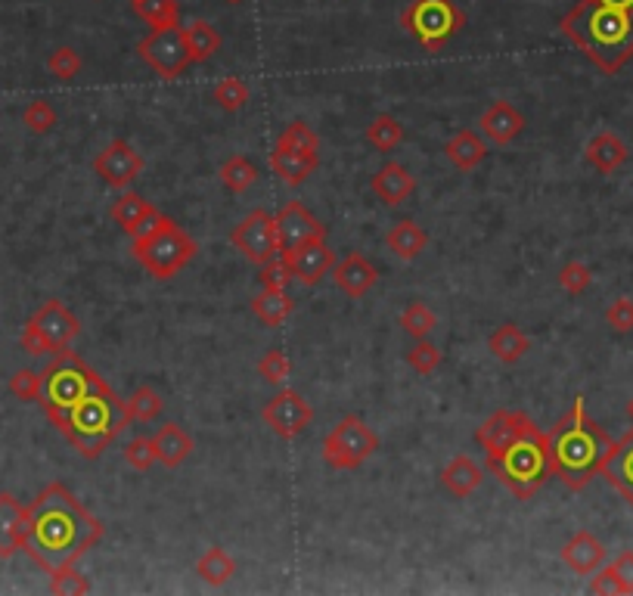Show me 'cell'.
<instances>
[{"label":"cell","instance_id":"obj_52","mask_svg":"<svg viewBox=\"0 0 633 596\" xmlns=\"http://www.w3.org/2000/svg\"><path fill=\"white\" fill-rule=\"evenodd\" d=\"M590 593H602V596H615V593H624V584L615 572V565L602 562L599 569L593 572V581H590Z\"/></svg>","mask_w":633,"mask_h":596},{"label":"cell","instance_id":"obj_11","mask_svg":"<svg viewBox=\"0 0 633 596\" xmlns=\"http://www.w3.org/2000/svg\"><path fill=\"white\" fill-rule=\"evenodd\" d=\"M137 53L143 63L153 69L159 78H180L190 66V50H187V41H184V28H153L140 44H137Z\"/></svg>","mask_w":633,"mask_h":596},{"label":"cell","instance_id":"obj_5","mask_svg":"<svg viewBox=\"0 0 633 596\" xmlns=\"http://www.w3.org/2000/svg\"><path fill=\"white\" fill-rule=\"evenodd\" d=\"M485 466L516 494V500H531L540 488L553 479L550 460V435L540 432L534 423L512 441L500 457L485 460Z\"/></svg>","mask_w":633,"mask_h":596},{"label":"cell","instance_id":"obj_25","mask_svg":"<svg viewBox=\"0 0 633 596\" xmlns=\"http://www.w3.org/2000/svg\"><path fill=\"white\" fill-rule=\"evenodd\" d=\"M444 156L447 162L454 165L457 171H475L488 156V140L481 137L478 131H457L444 143Z\"/></svg>","mask_w":633,"mask_h":596},{"label":"cell","instance_id":"obj_3","mask_svg":"<svg viewBox=\"0 0 633 596\" xmlns=\"http://www.w3.org/2000/svg\"><path fill=\"white\" fill-rule=\"evenodd\" d=\"M559 32L606 75H618L633 59V10L581 0L562 16Z\"/></svg>","mask_w":633,"mask_h":596},{"label":"cell","instance_id":"obj_8","mask_svg":"<svg viewBox=\"0 0 633 596\" xmlns=\"http://www.w3.org/2000/svg\"><path fill=\"white\" fill-rule=\"evenodd\" d=\"M131 249H134V258L143 264V271L156 280L177 277L199 252L196 240L184 227H177V221H171L168 227H162L156 233L140 236V240H134Z\"/></svg>","mask_w":633,"mask_h":596},{"label":"cell","instance_id":"obj_51","mask_svg":"<svg viewBox=\"0 0 633 596\" xmlns=\"http://www.w3.org/2000/svg\"><path fill=\"white\" fill-rule=\"evenodd\" d=\"M606 323L615 333H633V298L621 295L606 308Z\"/></svg>","mask_w":633,"mask_h":596},{"label":"cell","instance_id":"obj_48","mask_svg":"<svg viewBox=\"0 0 633 596\" xmlns=\"http://www.w3.org/2000/svg\"><path fill=\"white\" fill-rule=\"evenodd\" d=\"M593 283V274L590 267L584 261H568L562 271H559V286L568 292V295H584Z\"/></svg>","mask_w":633,"mask_h":596},{"label":"cell","instance_id":"obj_40","mask_svg":"<svg viewBox=\"0 0 633 596\" xmlns=\"http://www.w3.org/2000/svg\"><path fill=\"white\" fill-rule=\"evenodd\" d=\"M367 140H370L376 149H382V153H391V149H398V146L404 143V125L398 122L395 115L382 112V115H376L373 122H370Z\"/></svg>","mask_w":633,"mask_h":596},{"label":"cell","instance_id":"obj_53","mask_svg":"<svg viewBox=\"0 0 633 596\" xmlns=\"http://www.w3.org/2000/svg\"><path fill=\"white\" fill-rule=\"evenodd\" d=\"M612 565H615V572L624 584V593H633V550H621Z\"/></svg>","mask_w":633,"mask_h":596},{"label":"cell","instance_id":"obj_10","mask_svg":"<svg viewBox=\"0 0 633 596\" xmlns=\"http://www.w3.org/2000/svg\"><path fill=\"white\" fill-rule=\"evenodd\" d=\"M379 451V435L360 420L357 413H348L342 420L329 429V435L323 438V463L333 469H360L373 454Z\"/></svg>","mask_w":633,"mask_h":596},{"label":"cell","instance_id":"obj_36","mask_svg":"<svg viewBox=\"0 0 633 596\" xmlns=\"http://www.w3.org/2000/svg\"><path fill=\"white\" fill-rule=\"evenodd\" d=\"M125 407H128L131 423H153L165 410V398L153 389V385H137L131 398L125 401Z\"/></svg>","mask_w":633,"mask_h":596},{"label":"cell","instance_id":"obj_13","mask_svg":"<svg viewBox=\"0 0 633 596\" xmlns=\"http://www.w3.org/2000/svg\"><path fill=\"white\" fill-rule=\"evenodd\" d=\"M261 420L267 423V429L274 432V435L292 441V438H298L301 432H305L314 423V407L305 398H301L298 392L280 389L274 398L264 404Z\"/></svg>","mask_w":633,"mask_h":596},{"label":"cell","instance_id":"obj_20","mask_svg":"<svg viewBox=\"0 0 633 596\" xmlns=\"http://www.w3.org/2000/svg\"><path fill=\"white\" fill-rule=\"evenodd\" d=\"M602 479H606L624 500L627 506L633 510V429L615 441L612 454L606 460V466H602Z\"/></svg>","mask_w":633,"mask_h":596},{"label":"cell","instance_id":"obj_49","mask_svg":"<svg viewBox=\"0 0 633 596\" xmlns=\"http://www.w3.org/2000/svg\"><path fill=\"white\" fill-rule=\"evenodd\" d=\"M258 283H261V289H286V283H292V271H289L286 258L277 255V258L264 261L258 271Z\"/></svg>","mask_w":633,"mask_h":596},{"label":"cell","instance_id":"obj_9","mask_svg":"<svg viewBox=\"0 0 633 596\" xmlns=\"http://www.w3.org/2000/svg\"><path fill=\"white\" fill-rule=\"evenodd\" d=\"M78 336H81L78 314H72L59 298H50V302H44L32 314V320L22 326L19 345L28 354H59V351H66Z\"/></svg>","mask_w":633,"mask_h":596},{"label":"cell","instance_id":"obj_4","mask_svg":"<svg viewBox=\"0 0 633 596\" xmlns=\"http://www.w3.org/2000/svg\"><path fill=\"white\" fill-rule=\"evenodd\" d=\"M128 423H131L128 407L112 389L84 398L81 404H75L72 410L53 420V426L63 432V438L84 460H97L118 438V432L128 429Z\"/></svg>","mask_w":633,"mask_h":596},{"label":"cell","instance_id":"obj_41","mask_svg":"<svg viewBox=\"0 0 633 596\" xmlns=\"http://www.w3.org/2000/svg\"><path fill=\"white\" fill-rule=\"evenodd\" d=\"M249 84L243 78H224L215 91H211V100H215L224 112H239L249 103Z\"/></svg>","mask_w":633,"mask_h":596},{"label":"cell","instance_id":"obj_28","mask_svg":"<svg viewBox=\"0 0 633 596\" xmlns=\"http://www.w3.org/2000/svg\"><path fill=\"white\" fill-rule=\"evenodd\" d=\"M385 246L395 252L401 261H413V258H419L422 252H426V246H429V233L422 230L416 221H410V218H404V221H398L395 227H391L388 233H385Z\"/></svg>","mask_w":633,"mask_h":596},{"label":"cell","instance_id":"obj_55","mask_svg":"<svg viewBox=\"0 0 633 596\" xmlns=\"http://www.w3.org/2000/svg\"><path fill=\"white\" fill-rule=\"evenodd\" d=\"M627 416H630V423H633V398L627 401Z\"/></svg>","mask_w":633,"mask_h":596},{"label":"cell","instance_id":"obj_32","mask_svg":"<svg viewBox=\"0 0 633 596\" xmlns=\"http://www.w3.org/2000/svg\"><path fill=\"white\" fill-rule=\"evenodd\" d=\"M295 302L283 292V289H261L252 298V314L264 323V326H280L292 317Z\"/></svg>","mask_w":633,"mask_h":596},{"label":"cell","instance_id":"obj_1","mask_svg":"<svg viewBox=\"0 0 633 596\" xmlns=\"http://www.w3.org/2000/svg\"><path fill=\"white\" fill-rule=\"evenodd\" d=\"M25 510L28 516L22 550L47 575L75 565L106 534V525L94 513H87L84 503L63 482L47 485Z\"/></svg>","mask_w":633,"mask_h":596},{"label":"cell","instance_id":"obj_50","mask_svg":"<svg viewBox=\"0 0 633 596\" xmlns=\"http://www.w3.org/2000/svg\"><path fill=\"white\" fill-rule=\"evenodd\" d=\"M10 395L19 401H38L41 398V373L35 370H16L10 376Z\"/></svg>","mask_w":633,"mask_h":596},{"label":"cell","instance_id":"obj_26","mask_svg":"<svg viewBox=\"0 0 633 596\" xmlns=\"http://www.w3.org/2000/svg\"><path fill=\"white\" fill-rule=\"evenodd\" d=\"M485 482V466H478L472 457L460 454L441 469V485L454 497H469Z\"/></svg>","mask_w":633,"mask_h":596},{"label":"cell","instance_id":"obj_38","mask_svg":"<svg viewBox=\"0 0 633 596\" xmlns=\"http://www.w3.org/2000/svg\"><path fill=\"white\" fill-rule=\"evenodd\" d=\"M134 13L153 28H177L180 25V4L177 0H131Z\"/></svg>","mask_w":633,"mask_h":596},{"label":"cell","instance_id":"obj_16","mask_svg":"<svg viewBox=\"0 0 633 596\" xmlns=\"http://www.w3.org/2000/svg\"><path fill=\"white\" fill-rule=\"evenodd\" d=\"M292 271V280L301 286H317L336 267V252L326 246V240H308L289 252H280Z\"/></svg>","mask_w":633,"mask_h":596},{"label":"cell","instance_id":"obj_46","mask_svg":"<svg viewBox=\"0 0 633 596\" xmlns=\"http://www.w3.org/2000/svg\"><path fill=\"white\" fill-rule=\"evenodd\" d=\"M50 593L56 596H81L90 593V581L75 569V565H66V569H59L50 575Z\"/></svg>","mask_w":633,"mask_h":596},{"label":"cell","instance_id":"obj_56","mask_svg":"<svg viewBox=\"0 0 633 596\" xmlns=\"http://www.w3.org/2000/svg\"><path fill=\"white\" fill-rule=\"evenodd\" d=\"M227 4H243V0H227Z\"/></svg>","mask_w":633,"mask_h":596},{"label":"cell","instance_id":"obj_14","mask_svg":"<svg viewBox=\"0 0 633 596\" xmlns=\"http://www.w3.org/2000/svg\"><path fill=\"white\" fill-rule=\"evenodd\" d=\"M531 423L534 420L522 410H497V413H491L488 420L475 429V441H478L481 451H485V460L500 457Z\"/></svg>","mask_w":633,"mask_h":596},{"label":"cell","instance_id":"obj_31","mask_svg":"<svg viewBox=\"0 0 633 596\" xmlns=\"http://www.w3.org/2000/svg\"><path fill=\"white\" fill-rule=\"evenodd\" d=\"M156 212V205H149L140 193H134L131 187L118 196L115 202H112V208H109V215H112V221L122 227L128 236H134L140 227H143V221Z\"/></svg>","mask_w":633,"mask_h":596},{"label":"cell","instance_id":"obj_29","mask_svg":"<svg viewBox=\"0 0 633 596\" xmlns=\"http://www.w3.org/2000/svg\"><path fill=\"white\" fill-rule=\"evenodd\" d=\"M317 165H320V153H283V149L270 153V168H274L277 177H283V184L289 187L305 184L317 171Z\"/></svg>","mask_w":633,"mask_h":596},{"label":"cell","instance_id":"obj_27","mask_svg":"<svg viewBox=\"0 0 633 596\" xmlns=\"http://www.w3.org/2000/svg\"><path fill=\"white\" fill-rule=\"evenodd\" d=\"M153 441H156L159 463L168 466V469H177L180 463H184L193 454V438H190V432L180 426V423L159 426V432L153 435Z\"/></svg>","mask_w":633,"mask_h":596},{"label":"cell","instance_id":"obj_30","mask_svg":"<svg viewBox=\"0 0 633 596\" xmlns=\"http://www.w3.org/2000/svg\"><path fill=\"white\" fill-rule=\"evenodd\" d=\"M488 348H491V354L497 357L500 364H519L522 357L531 351V339L522 333V326L503 323V326H497V330L491 333Z\"/></svg>","mask_w":633,"mask_h":596},{"label":"cell","instance_id":"obj_33","mask_svg":"<svg viewBox=\"0 0 633 596\" xmlns=\"http://www.w3.org/2000/svg\"><path fill=\"white\" fill-rule=\"evenodd\" d=\"M184 41H187V50H190L193 63H208V59L221 50L218 28L211 22H205V19H193L190 25H184Z\"/></svg>","mask_w":633,"mask_h":596},{"label":"cell","instance_id":"obj_23","mask_svg":"<svg viewBox=\"0 0 633 596\" xmlns=\"http://www.w3.org/2000/svg\"><path fill=\"white\" fill-rule=\"evenodd\" d=\"M25 516L28 510L10 494H0V559H10L22 550L25 541Z\"/></svg>","mask_w":633,"mask_h":596},{"label":"cell","instance_id":"obj_21","mask_svg":"<svg viewBox=\"0 0 633 596\" xmlns=\"http://www.w3.org/2000/svg\"><path fill=\"white\" fill-rule=\"evenodd\" d=\"M562 562L568 565L575 575H593L602 562H606V547L590 531H578L571 534V541L562 547Z\"/></svg>","mask_w":633,"mask_h":596},{"label":"cell","instance_id":"obj_35","mask_svg":"<svg viewBox=\"0 0 633 596\" xmlns=\"http://www.w3.org/2000/svg\"><path fill=\"white\" fill-rule=\"evenodd\" d=\"M221 184L230 190V193H246V190H252L255 184H258V177H261V171H258V165L249 159V156H230L224 165H221Z\"/></svg>","mask_w":633,"mask_h":596},{"label":"cell","instance_id":"obj_45","mask_svg":"<svg viewBox=\"0 0 633 596\" xmlns=\"http://www.w3.org/2000/svg\"><path fill=\"white\" fill-rule=\"evenodd\" d=\"M56 122H59V115L47 100H32L22 109V125L32 134H47L56 128Z\"/></svg>","mask_w":633,"mask_h":596},{"label":"cell","instance_id":"obj_15","mask_svg":"<svg viewBox=\"0 0 633 596\" xmlns=\"http://www.w3.org/2000/svg\"><path fill=\"white\" fill-rule=\"evenodd\" d=\"M94 171L115 190H128L143 174V159L128 140H112L94 159Z\"/></svg>","mask_w":633,"mask_h":596},{"label":"cell","instance_id":"obj_47","mask_svg":"<svg viewBox=\"0 0 633 596\" xmlns=\"http://www.w3.org/2000/svg\"><path fill=\"white\" fill-rule=\"evenodd\" d=\"M289 373H292L289 357H286L280 348L267 351V354L261 357V361H258V376H261L264 382H270V385H286Z\"/></svg>","mask_w":633,"mask_h":596},{"label":"cell","instance_id":"obj_24","mask_svg":"<svg viewBox=\"0 0 633 596\" xmlns=\"http://www.w3.org/2000/svg\"><path fill=\"white\" fill-rule=\"evenodd\" d=\"M373 193L385 202V205H401L413 190H416V177L401 165V162H385L370 181Z\"/></svg>","mask_w":633,"mask_h":596},{"label":"cell","instance_id":"obj_44","mask_svg":"<svg viewBox=\"0 0 633 596\" xmlns=\"http://www.w3.org/2000/svg\"><path fill=\"white\" fill-rule=\"evenodd\" d=\"M125 460H128V466L131 469H137V472H149L156 463H159V454H156V441L153 438H146V435H137V438H131L128 444H125Z\"/></svg>","mask_w":633,"mask_h":596},{"label":"cell","instance_id":"obj_34","mask_svg":"<svg viewBox=\"0 0 633 596\" xmlns=\"http://www.w3.org/2000/svg\"><path fill=\"white\" fill-rule=\"evenodd\" d=\"M196 575L211 587H224L236 575V559L224 547H208L196 559Z\"/></svg>","mask_w":633,"mask_h":596},{"label":"cell","instance_id":"obj_18","mask_svg":"<svg viewBox=\"0 0 633 596\" xmlns=\"http://www.w3.org/2000/svg\"><path fill=\"white\" fill-rule=\"evenodd\" d=\"M478 131H481V137H485L488 143H494V146H509L512 140L525 131V115L512 103L497 100V103H491L485 112H481Z\"/></svg>","mask_w":633,"mask_h":596},{"label":"cell","instance_id":"obj_6","mask_svg":"<svg viewBox=\"0 0 633 596\" xmlns=\"http://www.w3.org/2000/svg\"><path fill=\"white\" fill-rule=\"evenodd\" d=\"M109 385L106 379L90 370L75 351H59L53 357V364L41 373V398L38 404L44 407V413L50 416V423L56 416H63L66 410H72L75 404H81L84 398L106 392Z\"/></svg>","mask_w":633,"mask_h":596},{"label":"cell","instance_id":"obj_37","mask_svg":"<svg viewBox=\"0 0 633 596\" xmlns=\"http://www.w3.org/2000/svg\"><path fill=\"white\" fill-rule=\"evenodd\" d=\"M274 149H283V153H320V137L314 134V128L308 122H301V118H295V122H289Z\"/></svg>","mask_w":633,"mask_h":596},{"label":"cell","instance_id":"obj_54","mask_svg":"<svg viewBox=\"0 0 633 596\" xmlns=\"http://www.w3.org/2000/svg\"><path fill=\"white\" fill-rule=\"evenodd\" d=\"M599 7H615V10H633V0H590Z\"/></svg>","mask_w":633,"mask_h":596},{"label":"cell","instance_id":"obj_22","mask_svg":"<svg viewBox=\"0 0 633 596\" xmlns=\"http://www.w3.org/2000/svg\"><path fill=\"white\" fill-rule=\"evenodd\" d=\"M584 159L599 171V174H615L627 159H630V149L627 143L615 134V131H599L587 140L584 146Z\"/></svg>","mask_w":633,"mask_h":596},{"label":"cell","instance_id":"obj_12","mask_svg":"<svg viewBox=\"0 0 633 596\" xmlns=\"http://www.w3.org/2000/svg\"><path fill=\"white\" fill-rule=\"evenodd\" d=\"M230 243L236 252H243V258H249L258 267L283 252L280 236H277V221L274 215H267L264 208H255L252 215H246L230 230Z\"/></svg>","mask_w":633,"mask_h":596},{"label":"cell","instance_id":"obj_7","mask_svg":"<svg viewBox=\"0 0 633 596\" xmlns=\"http://www.w3.org/2000/svg\"><path fill=\"white\" fill-rule=\"evenodd\" d=\"M401 28L429 53H441L466 28V13L454 0H413L401 13Z\"/></svg>","mask_w":633,"mask_h":596},{"label":"cell","instance_id":"obj_19","mask_svg":"<svg viewBox=\"0 0 633 596\" xmlns=\"http://www.w3.org/2000/svg\"><path fill=\"white\" fill-rule=\"evenodd\" d=\"M333 280H336V286H339L345 295H351V298H364V295L379 283V267H376L370 258L360 255V252H351V255H345V258L333 267Z\"/></svg>","mask_w":633,"mask_h":596},{"label":"cell","instance_id":"obj_42","mask_svg":"<svg viewBox=\"0 0 633 596\" xmlns=\"http://www.w3.org/2000/svg\"><path fill=\"white\" fill-rule=\"evenodd\" d=\"M441 361H444L441 348H438L435 342H429V339H416L413 348L407 351V364H410L419 376H432V373L441 367Z\"/></svg>","mask_w":633,"mask_h":596},{"label":"cell","instance_id":"obj_43","mask_svg":"<svg viewBox=\"0 0 633 596\" xmlns=\"http://www.w3.org/2000/svg\"><path fill=\"white\" fill-rule=\"evenodd\" d=\"M47 69H50V75H56L59 81H72V78L81 75L84 59H81V53H78L75 47H56V50L47 56Z\"/></svg>","mask_w":633,"mask_h":596},{"label":"cell","instance_id":"obj_2","mask_svg":"<svg viewBox=\"0 0 633 596\" xmlns=\"http://www.w3.org/2000/svg\"><path fill=\"white\" fill-rule=\"evenodd\" d=\"M547 435H550L553 475L568 491H584L602 472L615 447V438L587 413L581 395L575 398L565 416H559V423Z\"/></svg>","mask_w":633,"mask_h":596},{"label":"cell","instance_id":"obj_17","mask_svg":"<svg viewBox=\"0 0 633 596\" xmlns=\"http://www.w3.org/2000/svg\"><path fill=\"white\" fill-rule=\"evenodd\" d=\"M274 221H277V236H280L283 252L308 240H326V224H320L301 202H286L274 215Z\"/></svg>","mask_w":633,"mask_h":596},{"label":"cell","instance_id":"obj_39","mask_svg":"<svg viewBox=\"0 0 633 596\" xmlns=\"http://www.w3.org/2000/svg\"><path fill=\"white\" fill-rule=\"evenodd\" d=\"M398 323H401V330H404L410 339H429V336L435 333V326H438V317H435V311H432L426 302H410V305L401 311Z\"/></svg>","mask_w":633,"mask_h":596}]
</instances>
